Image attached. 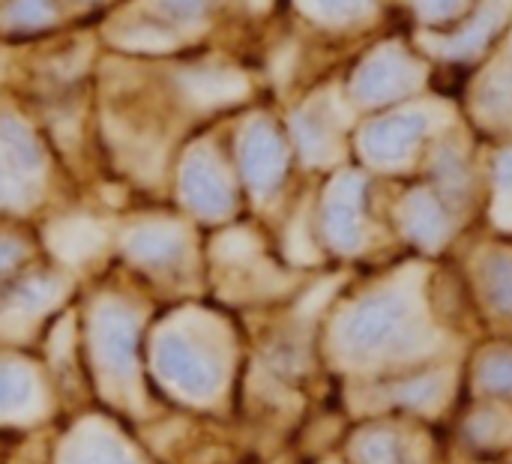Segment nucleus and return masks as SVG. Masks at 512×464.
I'll list each match as a JSON object with an SVG mask.
<instances>
[{
	"label": "nucleus",
	"instance_id": "6",
	"mask_svg": "<svg viewBox=\"0 0 512 464\" xmlns=\"http://www.w3.org/2000/svg\"><path fill=\"white\" fill-rule=\"evenodd\" d=\"M471 384L486 402L512 408V345H489L474 357Z\"/></svg>",
	"mask_w": 512,
	"mask_h": 464
},
{
	"label": "nucleus",
	"instance_id": "2",
	"mask_svg": "<svg viewBox=\"0 0 512 464\" xmlns=\"http://www.w3.org/2000/svg\"><path fill=\"white\" fill-rule=\"evenodd\" d=\"M357 464H423V447L417 435L396 423H378L354 438Z\"/></svg>",
	"mask_w": 512,
	"mask_h": 464
},
{
	"label": "nucleus",
	"instance_id": "7",
	"mask_svg": "<svg viewBox=\"0 0 512 464\" xmlns=\"http://www.w3.org/2000/svg\"><path fill=\"white\" fill-rule=\"evenodd\" d=\"M399 219H402V228L408 231V237L426 249H438L447 240V210L429 192L408 195L399 210Z\"/></svg>",
	"mask_w": 512,
	"mask_h": 464
},
{
	"label": "nucleus",
	"instance_id": "13",
	"mask_svg": "<svg viewBox=\"0 0 512 464\" xmlns=\"http://www.w3.org/2000/svg\"><path fill=\"white\" fill-rule=\"evenodd\" d=\"M510 464H512V459H510Z\"/></svg>",
	"mask_w": 512,
	"mask_h": 464
},
{
	"label": "nucleus",
	"instance_id": "4",
	"mask_svg": "<svg viewBox=\"0 0 512 464\" xmlns=\"http://www.w3.org/2000/svg\"><path fill=\"white\" fill-rule=\"evenodd\" d=\"M462 441L471 453L480 456H492L501 453L504 447L512 444V411L510 405H498V402H483L474 405L465 414L462 423Z\"/></svg>",
	"mask_w": 512,
	"mask_h": 464
},
{
	"label": "nucleus",
	"instance_id": "5",
	"mask_svg": "<svg viewBox=\"0 0 512 464\" xmlns=\"http://www.w3.org/2000/svg\"><path fill=\"white\" fill-rule=\"evenodd\" d=\"M423 132H426V120L420 114L390 117L366 132L369 159H375L381 165H399L411 156V147L417 144V138Z\"/></svg>",
	"mask_w": 512,
	"mask_h": 464
},
{
	"label": "nucleus",
	"instance_id": "12",
	"mask_svg": "<svg viewBox=\"0 0 512 464\" xmlns=\"http://www.w3.org/2000/svg\"><path fill=\"white\" fill-rule=\"evenodd\" d=\"M498 183L504 192H512V153H507L498 165Z\"/></svg>",
	"mask_w": 512,
	"mask_h": 464
},
{
	"label": "nucleus",
	"instance_id": "11",
	"mask_svg": "<svg viewBox=\"0 0 512 464\" xmlns=\"http://www.w3.org/2000/svg\"><path fill=\"white\" fill-rule=\"evenodd\" d=\"M459 3H462V0H417V6H420L426 15H450V12H456Z\"/></svg>",
	"mask_w": 512,
	"mask_h": 464
},
{
	"label": "nucleus",
	"instance_id": "8",
	"mask_svg": "<svg viewBox=\"0 0 512 464\" xmlns=\"http://www.w3.org/2000/svg\"><path fill=\"white\" fill-rule=\"evenodd\" d=\"M480 291L486 306L512 321V255L510 252H489L480 261Z\"/></svg>",
	"mask_w": 512,
	"mask_h": 464
},
{
	"label": "nucleus",
	"instance_id": "3",
	"mask_svg": "<svg viewBox=\"0 0 512 464\" xmlns=\"http://www.w3.org/2000/svg\"><path fill=\"white\" fill-rule=\"evenodd\" d=\"M450 393V375L441 366H426L417 369L411 375H402L396 381H390L387 387V399L390 405L408 411V414H429L438 411L441 402Z\"/></svg>",
	"mask_w": 512,
	"mask_h": 464
},
{
	"label": "nucleus",
	"instance_id": "1",
	"mask_svg": "<svg viewBox=\"0 0 512 464\" xmlns=\"http://www.w3.org/2000/svg\"><path fill=\"white\" fill-rule=\"evenodd\" d=\"M342 342L354 363H381L387 369L423 354L432 333L411 291L384 288L351 309Z\"/></svg>",
	"mask_w": 512,
	"mask_h": 464
},
{
	"label": "nucleus",
	"instance_id": "10",
	"mask_svg": "<svg viewBox=\"0 0 512 464\" xmlns=\"http://www.w3.org/2000/svg\"><path fill=\"white\" fill-rule=\"evenodd\" d=\"M366 96H393L411 84V66L402 54H384V60L369 63V75L363 78Z\"/></svg>",
	"mask_w": 512,
	"mask_h": 464
},
{
	"label": "nucleus",
	"instance_id": "9",
	"mask_svg": "<svg viewBox=\"0 0 512 464\" xmlns=\"http://www.w3.org/2000/svg\"><path fill=\"white\" fill-rule=\"evenodd\" d=\"M360 192H363L360 180H348L345 195L336 198V204L330 210V234L345 249H354L363 240V228H360Z\"/></svg>",
	"mask_w": 512,
	"mask_h": 464
}]
</instances>
